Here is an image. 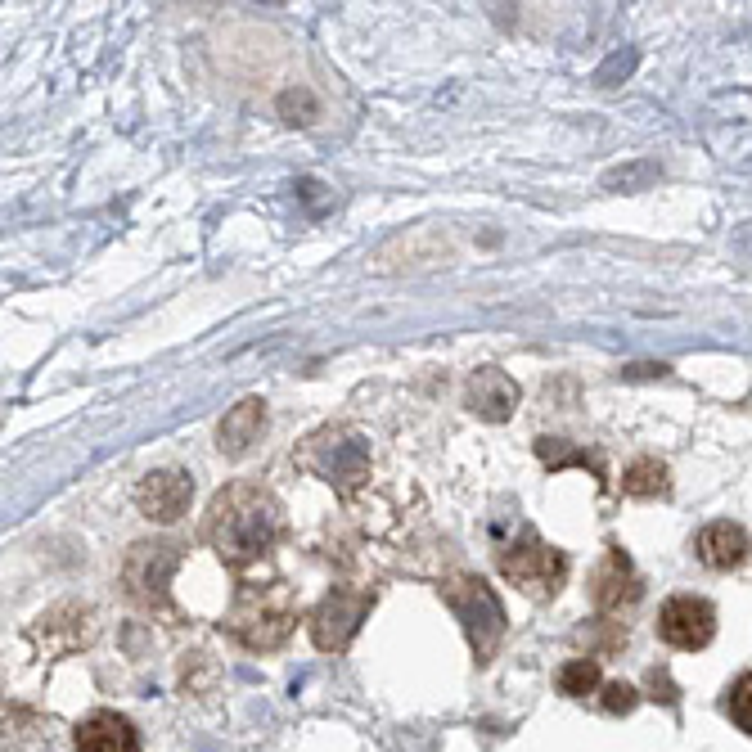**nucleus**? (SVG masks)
I'll return each mask as SVG.
<instances>
[{
  "label": "nucleus",
  "mask_w": 752,
  "mask_h": 752,
  "mask_svg": "<svg viewBox=\"0 0 752 752\" xmlns=\"http://www.w3.org/2000/svg\"><path fill=\"white\" fill-rule=\"evenodd\" d=\"M658 635L671 649H685V653L707 649L716 635V608L698 595H671L658 613Z\"/></svg>",
  "instance_id": "6"
},
{
  "label": "nucleus",
  "mask_w": 752,
  "mask_h": 752,
  "mask_svg": "<svg viewBox=\"0 0 752 752\" xmlns=\"http://www.w3.org/2000/svg\"><path fill=\"white\" fill-rule=\"evenodd\" d=\"M653 176H658V163H649V158H640V163H626V167H617V172H608L604 176V185L608 190H640V185H649Z\"/></svg>",
  "instance_id": "18"
},
{
  "label": "nucleus",
  "mask_w": 752,
  "mask_h": 752,
  "mask_svg": "<svg viewBox=\"0 0 752 752\" xmlns=\"http://www.w3.org/2000/svg\"><path fill=\"white\" fill-rule=\"evenodd\" d=\"M635 703H640V689H635V685H626V680H608V685H604V712L626 716Z\"/></svg>",
  "instance_id": "19"
},
{
  "label": "nucleus",
  "mask_w": 752,
  "mask_h": 752,
  "mask_svg": "<svg viewBox=\"0 0 752 752\" xmlns=\"http://www.w3.org/2000/svg\"><path fill=\"white\" fill-rule=\"evenodd\" d=\"M694 550L712 572H730L748 559V532H743L739 523H725L721 518V523H707L703 532H698Z\"/></svg>",
  "instance_id": "13"
},
{
  "label": "nucleus",
  "mask_w": 752,
  "mask_h": 752,
  "mask_svg": "<svg viewBox=\"0 0 752 752\" xmlns=\"http://www.w3.org/2000/svg\"><path fill=\"white\" fill-rule=\"evenodd\" d=\"M176 563H181V545L176 541H140L131 545L127 563H122V581H127V590L136 599L154 604L167 590V577L176 572Z\"/></svg>",
  "instance_id": "8"
},
{
  "label": "nucleus",
  "mask_w": 752,
  "mask_h": 752,
  "mask_svg": "<svg viewBox=\"0 0 752 752\" xmlns=\"http://www.w3.org/2000/svg\"><path fill=\"white\" fill-rule=\"evenodd\" d=\"M518 397H523L518 383L505 370H496V365H482V370H473L464 379V406L478 419H487V424H505L518 410Z\"/></svg>",
  "instance_id": "10"
},
{
  "label": "nucleus",
  "mask_w": 752,
  "mask_h": 752,
  "mask_svg": "<svg viewBox=\"0 0 752 752\" xmlns=\"http://www.w3.org/2000/svg\"><path fill=\"white\" fill-rule=\"evenodd\" d=\"M374 608V595H365V590H329L325 599H320L316 608H311V640H316V649L325 653H343L347 644L356 640V631H361V622L370 617Z\"/></svg>",
  "instance_id": "5"
},
{
  "label": "nucleus",
  "mask_w": 752,
  "mask_h": 752,
  "mask_svg": "<svg viewBox=\"0 0 752 752\" xmlns=\"http://www.w3.org/2000/svg\"><path fill=\"white\" fill-rule=\"evenodd\" d=\"M622 491L635 500H658L671 491V478H667V464L653 460V455H640V460L626 464L622 473Z\"/></svg>",
  "instance_id": "15"
},
{
  "label": "nucleus",
  "mask_w": 752,
  "mask_h": 752,
  "mask_svg": "<svg viewBox=\"0 0 752 752\" xmlns=\"http://www.w3.org/2000/svg\"><path fill=\"white\" fill-rule=\"evenodd\" d=\"M262 428H266V406H262L257 397H244L239 406L226 410V419H221L217 446H221L226 455H244L248 446L262 437Z\"/></svg>",
  "instance_id": "14"
},
{
  "label": "nucleus",
  "mask_w": 752,
  "mask_h": 752,
  "mask_svg": "<svg viewBox=\"0 0 752 752\" xmlns=\"http://www.w3.org/2000/svg\"><path fill=\"white\" fill-rule=\"evenodd\" d=\"M599 689V658H572L559 667V694L586 698Z\"/></svg>",
  "instance_id": "16"
},
{
  "label": "nucleus",
  "mask_w": 752,
  "mask_h": 752,
  "mask_svg": "<svg viewBox=\"0 0 752 752\" xmlns=\"http://www.w3.org/2000/svg\"><path fill=\"white\" fill-rule=\"evenodd\" d=\"M442 599L455 617L464 622V635H469L473 653L478 658H491V649L505 635V608H500L496 590L487 586L482 577H451L442 586Z\"/></svg>",
  "instance_id": "3"
},
{
  "label": "nucleus",
  "mask_w": 752,
  "mask_h": 752,
  "mask_svg": "<svg viewBox=\"0 0 752 752\" xmlns=\"http://www.w3.org/2000/svg\"><path fill=\"white\" fill-rule=\"evenodd\" d=\"M73 752H140V734L122 712H91L73 730Z\"/></svg>",
  "instance_id": "12"
},
{
  "label": "nucleus",
  "mask_w": 752,
  "mask_h": 752,
  "mask_svg": "<svg viewBox=\"0 0 752 752\" xmlns=\"http://www.w3.org/2000/svg\"><path fill=\"white\" fill-rule=\"evenodd\" d=\"M500 572H505V581H514L523 595L550 599V595H559V586L568 581V554L536 541V536H527L523 545L500 550Z\"/></svg>",
  "instance_id": "4"
},
{
  "label": "nucleus",
  "mask_w": 752,
  "mask_h": 752,
  "mask_svg": "<svg viewBox=\"0 0 752 752\" xmlns=\"http://www.w3.org/2000/svg\"><path fill=\"white\" fill-rule=\"evenodd\" d=\"M203 532H208L212 550H217V559L226 563V568L244 572L280 545L284 509H280V500L266 487H257V482H230V487H221L217 496H212Z\"/></svg>",
  "instance_id": "1"
},
{
  "label": "nucleus",
  "mask_w": 752,
  "mask_h": 752,
  "mask_svg": "<svg viewBox=\"0 0 752 752\" xmlns=\"http://www.w3.org/2000/svg\"><path fill=\"white\" fill-rule=\"evenodd\" d=\"M640 595H644V581L635 577L631 559H626V554L613 545V550L604 554V563L595 568V581H590V599H595L604 613H617V608H631Z\"/></svg>",
  "instance_id": "11"
},
{
  "label": "nucleus",
  "mask_w": 752,
  "mask_h": 752,
  "mask_svg": "<svg viewBox=\"0 0 752 752\" xmlns=\"http://www.w3.org/2000/svg\"><path fill=\"white\" fill-rule=\"evenodd\" d=\"M725 707H730L734 725H739L743 734H752V671H743V676L730 685V698H725Z\"/></svg>",
  "instance_id": "17"
},
{
  "label": "nucleus",
  "mask_w": 752,
  "mask_h": 752,
  "mask_svg": "<svg viewBox=\"0 0 752 752\" xmlns=\"http://www.w3.org/2000/svg\"><path fill=\"white\" fill-rule=\"evenodd\" d=\"M307 464L329 482H356L365 478V446L347 428H320L316 437H307Z\"/></svg>",
  "instance_id": "7"
},
{
  "label": "nucleus",
  "mask_w": 752,
  "mask_h": 752,
  "mask_svg": "<svg viewBox=\"0 0 752 752\" xmlns=\"http://www.w3.org/2000/svg\"><path fill=\"white\" fill-rule=\"evenodd\" d=\"M194 500V478L181 469H154L140 478L136 487V505L149 523H176Z\"/></svg>",
  "instance_id": "9"
},
{
  "label": "nucleus",
  "mask_w": 752,
  "mask_h": 752,
  "mask_svg": "<svg viewBox=\"0 0 752 752\" xmlns=\"http://www.w3.org/2000/svg\"><path fill=\"white\" fill-rule=\"evenodd\" d=\"M298 626V599L284 581H266V586H239L235 608L226 617V631L235 635L244 649H280Z\"/></svg>",
  "instance_id": "2"
}]
</instances>
